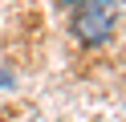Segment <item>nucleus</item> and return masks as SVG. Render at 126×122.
Wrapping results in <instances>:
<instances>
[{
	"label": "nucleus",
	"mask_w": 126,
	"mask_h": 122,
	"mask_svg": "<svg viewBox=\"0 0 126 122\" xmlns=\"http://www.w3.org/2000/svg\"><path fill=\"white\" fill-rule=\"evenodd\" d=\"M73 37L81 45H102V41L114 33V4L110 0H90V4H77L73 12Z\"/></svg>",
	"instance_id": "obj_1"
},
{
	"label": "nucleus",
	"mask_w": 126,
	"mask_h": 122,
	"mask_svg": "<svg viewBox=\"0 0 126 122\" xmlns=\"http://www.w3.org/2000/svg\"><path fill=\"white\" fill-rule=\"evenodd\" d=\"M8 81H12V77H8V73H0V86H8Z\"/></svg>",
	"instance_id": "obj_2"
},
{
	"label": "nucleus",
	"mask_w": 126,
	"mask_h": 122,
	"mask_svg": "<svg viewBox=\"0 0 126 122\" xmlns=\"http://www.w3.org/2000/svg\"><path fill=\"white\" fill-rule=\"evenodd\" d=\"M69 4H90V0H69Z\"/></svg>",
	"instance_id": "obj_3"
}]
</instances>
